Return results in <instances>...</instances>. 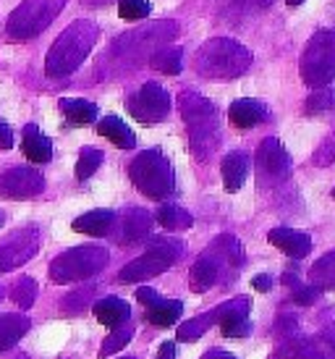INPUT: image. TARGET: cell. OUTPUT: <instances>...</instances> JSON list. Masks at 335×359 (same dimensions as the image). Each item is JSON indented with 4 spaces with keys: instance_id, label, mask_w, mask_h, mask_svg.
<instances>
[{
    "instance_id": "cell-1",
    "label": "cell",
    "mask_w": 335,
    "mask_h": 359,
    "mask_svg": "<svg viewBox=\"0 0 335 359\" xmlns=\"http://www.w3.org/2000/svg\"><path fill=\"white\" fill-rule=\"evenodd\" d=\"M95 40H97V27L92 21L79 19L69 24L48 53V60H45L48 76H66L79 69L89 50L95 48Z\"/></svg>"
},
{
    "instance_id": "cell-2",
    "label": "cell",
    "mask_w": 335,
    "mask_h": 359,
    "mask_svg": "<svg viewBox=\"0 0 335 359\" xmlns=\"http://www.w3.org/2000/svg\"><path fill=\"white\" fill-rule=\"evenodd\" d=\"M181 116L186 121L191 152L199 160H207L220 142V123H217L215 105L197 92H184L181 95Z\"/></svg>"
},
{
    "instance_id": "cell-3",
    "label": "cell",
    "mask_w": 335,
    "mask_h": 359,
    "mask_svg": "<svg viewBox=\"0 0 335 359\" xmlns=\"http://www.w3.org/2000/svg\"><path fill=\"white\" fill-rule=\"evenodd\" d=\"M252 66V53L228 37L205 42L197 53V71L205 79H236Z\"/></svg>"
},
{
    "instance_id": "cell-4",
    "label": "cell",
    "mask_w": 335,
    "mask_h": 359,
    "mask_svg": "<svg viewBox=\"0 0 335 359\" xmlns=\"http://www.w3.org/2000/svg\"><path fill=\"white\" fill-rule=\"evenodd\" d=\"M128 179L149 200H168L176 191L170 160L160 150H144L128 163Z\"/></svg>"
},
{
    "instance_id": "cell-5",
    "label": "cell",
    "mask_w": 335,
    "mask_h": 359,
    "mask_svg": "<svg viewBox=\"0 0 335 359\" xmlns=\"http://www.w3.org/2000/svg\"><path fill=\"white\" fill-rule=\"evenodd\" d=\"M184 241L173 239V236H158V239H149L147 252L142 255L139 259L123 265L118 273L121 283H142V280H149L165 273L176 265L181 255H184Z\"/></svg>"
},
{
    "instance_id": "cell-6",
    "label": "cell",
    "mask_w": 335,
    "mask_h": 359,
    "mask_svg": "<svg viewBox=\"0 0 335 359\" xmlns=\"http://www.w3.org/2000/svg\"><path fill=\"white\" fill-rule=\"evenodd\" d=\"M108 265V250L97 244L74 247L50 262V280L53 283H76V280L95 278Z\"/></svg>"
},
{
    "instance_id": "cell-7",
    "label": "cell",
    "mask_w": 335,
    "mask_h": 359,
    "mask_svg": "<svg viewBox=\"0 0 335 359\" xmlns=\"http://www.w3.org/2000/svg\"><path fill=\"white\" fill-rule=\"evenodd\" d=\"M66 6V0H24L19 8L11 13L6 37L13 42H24L37 37L48 29L53 19Z\"/></svg>"
},
{
    "instance_id": "cell-8",
    "label": "cell",
    "mask_w": 335,
    "mask_h": 359,
    "mask_svg": "<svg viewBox=\"0 0 335 359\" xmlns=\"http://www.w3.org/2000/svg\"><path fill=\"white\" fill-rule=\"evenodd\" d=\"M301 79L312 90H322L335 79V32H317L301 55Z\"/></svg>"
},
{
    "instance_id": "cell-9",
    "label": "cell",
    "mask_w": 335,
    "mask_h": 359,
    "mask_svg": "<svg viewBox=\"0 0 335 359\" xmlns=\"http://www.w3.org/2000/svg\"><path fill=\"white\" fill-rule=\"evenodd\" d=\"M126 108L139 123H158L165 121L170 113V95L158 81H147L142 90H137V95L128 97Z\"/></svg>"
},
{
    "instance_id": "cell-10",
    "label": "cell",
    "mask_w": 335,
    "mask_h": 359,
    "mask_svg": "<svg viewBox=\"0 0 335 359\" xmlns=\"http://www.w3.org/2000/svg\"><path fill=\"white\" fill-rule=\"evenodd\" d=\"M40 250V231L37 226H27V229L13 231L11 236L0 241V273L24 265L29 257H34Z\"/></svg>"
},
{
    "instance_id": "cell-11",
    "label": "cell",
    "mask_w": 335,
    "mask_h": 359,
    "mask_svg": "<svg viewBox=\"0 0 335 359\" xmlns=\"http://www.w3.org/2000/svg\"><path fill=\"white\" fill-rule=\"evenodd\" d=\"M257 173H259V187L278 184L291 176V158L275 137H270L257 147Z\"/></svg>"
},
{
    "instance_id": "cell-12",
    "label": "cell",
    "mask_w": 335,
    "mask_h": 359,
    "mask_svg": "<svg viewBox=\"0 0 335 359\" xmlns=\"http://www.w3.org/2000/svg\"><path fill=\"white\" fill-rule=\"evenodd\" d=\"M45 191V176L34 168H11L0 176V197L29 200Z\"/></svg>"
},
{
    "instance_id": "cell-13",
    "label": "cell",
    "mask_w": 335,
    "mask_h": 359,
    "mask_svg": "<svg viewBox=\"0 0 335 359\" xmlns=\"http://www.w3.org/2000/svg\"><path fill=\"white\" fill-rule=\"evenodd\" d=\"M249 309H252V302L247 297L231 299L215 309V318H217L215 323L220 325L223 336H228V339H247L249 333H252Z\"/></svg>"
},
{
    "instance_id": "cell-14",
    "label": "cell",
    "mask_w": 335,
    "mask_h": 359,
    "mask_svg": "<svg viewBox=\"0 0 335 359\" xmlns=\"http://www.w3.org/2000/svg\"><path fill=\"white\" fill-rule=\"evenodd\" d=\"M152 215L142 208H128L123 215H116V226H118V241L121 244H134V241H142L149 236L152 231ZM113 226V229H116Z\"/></svg>"
},
{
    "instance_id": "cell-15",
    "label": "cell",
    "mask_w": 335,
    "mask_h": 359,
    "mask_svg": "<svg viewBox=\"0 0 335 359\" xmlns=\"http://www.w3.org/2000/svg\"><path fill=\"white\" fill-rule=\"evenodd\" d=\"M270 244L278 247V250L288 255L294 259H301L312 252V236L304 233V231H294V229H273L270 231Z\"/></svg>"
},
{
    "instance_id": "cell-16",
    "label": "cell",
    "mask_w": 335,
    "mask_h": 359,
    "mask_svg": "<svg viewBox=\"0 0 335 359\" xmlns=\"http://www.w3.org/2000/svg\"><path fill=\"white\" fill-rule=\"evenodd\" d=\"M228 118H231V123H233L236 129H254L257 123H262V121L270 118V113H267V105H262L259 100L244 97V100L231 102Z\"/></svg>"
},
{
    "instance_id": "cell-17",
    "label": "cell",
    "mask_w": 335,
    "mask_h": 359,
    "mask_svg": "<svg viewBox=\"0 0 335 359\" xmlns=\"http://www.w3.org/2000/svg\"><path fill=\"white\" fill-rule=\"evenodd\" d=\"M95 309V318L102 323V325H108V328H123V323L131 318V307H128V302L118 299V297H105V299H100L92 304Z\"/></svg>"
},
{
    "instance_id": "cell-18",
    "label": "cell",
    "mask_w": 335,
    "mask_h": 359,
    "mask_svg": "<svg viewBox=\"0 0 335 359\" xmlns=\"http://www.w3.org/2000/svg\"><path fill=\"white\" fill-rule=\"evenodd\" d=\"M116 226V212L113 210H89L84 215L74 220V231L76 233H87V236H105Z\"/></svg>"
},
{
    "instance_id": "cell-19",
    "label": "cell",
    "mask_w": 335,
    "mask_h": 359,
    "mask_svg": "<svg viewBox=\"0 0 335 359\" xmlns=\"http://www.w3.org/2000/svg\"><path fill=\"white\" fill-rule=\"evenodd\" d=\"M249 176V155L241 150L228 152L223 158V187L226 191H238Z\"/></svg>"
},
{
    "instance_id": "cell-20",
    "label": "cell",
    "mask_w": 335,
    "mask_h": 359,
    "mask_svg": "<svg viewBox=\"0 0 335 359\" xmlns=\"http://www.w3.org/2000/svg\"><path fill=\"white\" fill-rule=\"evenodd\" d=\"M97 134L100 137H105V140H110L116 147H121V150H134V147H137V137H134V131L128 129L118 116H105V118H100L97 121Z\"/></svg>"
},
{
    "instance_id": "cell-21",
    "label": "cell",
    "mask_w": 335,
    "mask_h": 359,
    "mask_svg": "<svg viewBox=\"0 0 335 359\" xmlns=\"http://www.w3.org/2000/svg\"><path fill=\"white\" fill-rule=\"evenodd\" d=\"M21 150L27 155L29 163H48L53 158V142L42 134L34 123L24 129V140H21Z\"/></svg>"
},
{
    "instance_id": "cell-22",
    "label": "cell",
    "mask_w": 335,
    "mask_h": 359,
    "mask_svg": "<svg viewBox=\"0 0 335 359\" xmlns=\"http://www.w3.org/2000/svg\"><path fill=\"white\" fill-rule=\"evenodd\" d=\"M29 328L32 320H27L24 315H0V354L24 339Z\"/></svg>"
},
{
    "instance_id": "cell-23",
    "label": "cell",
    "mask_w": 335,
    "mask_h": 359,
    "mask_svg": "<svg viewBox=\"0 0 335 359\" xmlns=\"http://www.w3.org/2000/svg\"><path fill=\"white\" fill-rule=\"evenodd\" d=\"M60 113L74 126H89L97 118V105L89 100H69L66 97V100H60Z\"/></svg>"
},
{
    "instance_id": "cell-24",
    "label": "cell",
    "mask_w": 335,
    "mask_h": 359,
    "mask_svg": "<svg viewBox=\"0 0 335 359\" xmlns=\"http://www.w3.org/2000/svg\"><path fill=\"white\" fill-rule=\"evenodd\" d=\"M155 220H158L165 231H186L194 226V218H191L184 208H178V205H163V208L158 210Z\"/></svg>"
},
{
    "instance_id": "cell-25",
    "label": "cell",
    "mask_w": 335,
    "mask_h": 359,
    "mask_svg": "<svg viewBox=\"0 0 335 359\" xmlns=\"http://www.w3.org/2000/svg\"><path fill=\"white\" fill-rule=\"evenodd\" d=\"M149 66L152 69L163 71V74H181L184 69V50L181 48H158L149 58Z\"/></svg>"
},
{
    "instance_id": "cell-26",
    "label": "cell",
    "mask_w": 335,
    "mask_h": 359,
    "mask_svg": "<svg viewBox=\"0 0 335 359\" xmlns=\"http://www.w3.org/2000/svg\"><path fill=\"white\" fill-rule=\"evenodd\" d=\"M181 312H184V304L178 299H163L158 307H152L147 312V320L155 325V328H170V325H176V320L181 318Z\"/></svg>"
},
{
    "instance_id": "cell-27",
    "label": "cell",
    "mask_w": 335,
    "mask_h": 359,
    "mask_svg": "<svg viewBox=\"0 0 335 359\" xmlns=\"http://www.w3.org/2000/svg\"><path fill=\"white\" fill-rule=\"evenodd\" d=\"M309 278L315 280V286L320 291L335 289V250L330 255H325L322 259H317L312 270H309Z\"/></svg>"
},
{
    "instance_id": "cell-28",
    "label": "cell",
    "mask_w": 335,
    "mask_h": 359,
    "mask_svg": "<svg viewBox=\"0 0 335 359\" xmlns=\"http://www.w3.org/2000/svg\"><path fill=\"white\" fill-rule=\"evenodd\" d=\"M102 160H105L102 150H97V147H81L79 160H76V179L87 181L102 165Z\"/></svg>"
},
{
    "instance_id": "cell-29",
    "label": "cell",
    "mask_w": 335,
    "mask_h": 359,
    "mask_svg": "<svg viewBox=\"0 0 335 359\" xmlns=\"http://www.w3.org/2000/svg\"><path fill=\"white\" fill-rule=\"evenodd\" d=\"M215 323V309L212 312H205L194 320H186L181 328H178V341H197L202 333H207V328Z\"/></svg>"
},
{
    "instance_id": "cell-30",
    "label": "cell",
    "mask_w": 335,
    "mask_h": 359,
    "mask_svg": "<svg viewBox=\"0 0 335 359\" xmlns=\"http://www.w3.org/2000/svg\"><path fill=\"white\" fill-rule=\"evenodd\" d=\"M149 13H152V3L149 0H118V16L123 21L147 19Z\"/></svg>"
},
{
    "instance_id": "cell-31",
    "label": "cell",
    "mask_w": 335,
    "mask_h": 359,
    "mask_svg": "<svg viewBox=\"0 0 335 359\" xmlns=\"http://www.w3.org/2000/svg\"><path fill=\"white\" fill-rule=\"evenodd\" d=\"M34 297H37V283H34V278H21L16 283V289H13V299L19 302V307L21 309L32 307Z\"/></svg>"
},
{
    "instance_id": "cell-32",
    "label": "cell",
    "mask_w": 335,
    "mask_h": 359,
    "mask_svg": "<svg viewBox=\"0 0 335 359\" xmlns=\"http://www.w3.org/2000/svg\"><path fill=\"white\" fill-rule=\"evenodd\" d=\"M128 341H131V330L128 328H116V333H110L105 344H102V349H100V357H110V354H116L126 346Z\"/></svg>"
},
{
    "instance_id": "cell-33",
    "label": "cell",
    "mask_w": 335,
    "mask_h": 359,
    "mask_svg": "<svg viewBox=\"0 0 335 359\" xmlns=\"http://www.w3.org/2000/svg\"><path fill=\"white\" fill-rule=\"evenodd\" d=\"M333 102H335L333 92H330V90H317L315 95L306 100V110H309V113H320V110L333 108Z\"/></svg>"
},
{
    "instance_id": "cell-34",
    "label": "cell",
    "mask_w": 335,
    "mask_h": 359,
    "mask_svg": "<svg viewBox=\"0 0 335 359\" xmlns=\"http://www.w3.org/2000/svg\"><path fill=\"white\" fill-rule=\"evenodd\" d=\"M335 160V134L330 137V140H325V144L317 150V155H315V163L317 165H330Z\"/></svg>"
},
{
    "instance_id": "cell-35",
    "label": "cell",
    "mask_w": 335,
    "mask_h": 359,
    "mask_svg": "<svg viewBox=\"0 0 335 359\" xmlns=\"http://www.w3.org/2000/svg\"><path fill=\"white\" fill-rule=\"evenodd\" d=\"M137 302H142L144 307H158L160 302H163V297H160L155 289H147V286H142V289H137Z\"/></svg>"
},
{
    "instance_id": "cell-36",
    "label": "cell",
    "mask_w": 335,
    "mask_h": 359,
    "mask_svg": "<svg viewBox=\"0 0 335 359\" xmlns=\"http://www.w3.org/2000/svg\"><path fill=\"white\" fill-rule=\"evenodd\" d=\"M317 294H320V289L317 286H299V289L294 291V302L296 304H312V302L317 299Z\"/></svg>"
},
{
    "instance_id": "cell-37",
    "label": "cell",
    "mask_w": 335,
    "mask_h": 359,
    "mask_svg": "<svg viewBox=\"0 0 335 359\" xmlns=\"http://www.w3.org/2000/svg\"><path fill=\"white\" fill-rule=\"evenodd\" d=\"M13 147V131L6 121H0V150H11Z\"/></svg>"
},
{
    "instance_id": "cell-38",
    "label": "cell",
    "mask_w": 335,
    "mask_h": 359,
    "mask_svg": "<svg viewBox=\"0 0 335 359\" xmlns=\"http://www.w3.org/2000/svg\"><path fill=\"white\" fill-rule=\"evenodd\" d=\"M252 286H254L257 291H270L273 289V280H270V276H254Z\"/></svg>"
},
{
    "instance_id": "cell-39",
    "label": "cell",
    "mask_w": 335,
    "mask_h": 359,
    "mask_svg": "<svg viewBox=\"0 0 335 359\" xmlns=\"http://www.w3.org/2000/svg\"><path fill=\"white\" fill-rule=\"evenodd\" d=\"M158 359H176V344H173V341H165V344L160 346Z\"/></svg>"
},
{
    "instance_id": "cell-40",
    "label": "cell",
    "mask_w": 335,
    "mask_h": 359,
    "mask_svg": "<svg viewBox=\"0 0 335 359\" xmlns=\"http://www.w3.org/2000/svg\"><path fill=\"white\" fill-rule=\"evenodd\" d=\"M202 359H236L233 354H228V351H220V349H210L207 354Z\"/></svg>"
},
{
    "instance_id": "cell-41",
    "label": "cell",
    "mask_w": 335,
    "mask_h": 359,
    "mask_svg": "<svg viewBox=\"0 0 335 359\" xmlns=\"http://www.w3.org/2000/svg\"><path fill=\"white\" fill-rule=\"evenodd\" d=\"M81 3H87V6H105V3H113V0H81Z\"/></svg>"
},
{
    "instance_id": "cell-42",
    "label": "cell",
    "mask_w": 335,
    "mask_h": 359,
    "mask_svg": "<svg viewBox=\"0 0 335 359\" xmlns=\"http://www.w3.org/2000/svg\"><path fill=\"white\" fill-rule=\"evenodd\" d=\"M288 6H301V3H304V0H286Z\"/></svg>"
},
{
    "instance_id": "cell-43",
    "label": "cell",
    "mask_w": 335,
    "mask_h": 359,
    "mask_svg": "<svg viewBox=\"0 0 335 359\" xmlns=\"http://www.w3.org/2000/svg\"><path fill=\"white\" fill-rule=\"evenodd\" d=\"M3 223H6V215H3V210H0V226H3Z\"/></svg>"
},
{
    "instance_id": "cell-44",
    "label": "cell",
    "mask_w": 335,
    "mask_h": 359,
    "mask_svg": "<svg viewBox=\"0 0 335 359\" xmlns=\"http://www.w3.org/2000/svg\"><path fill=\"white\" fill-rule=\"evenodd\" d=\"M0 299H3V289H0Z\"/></svg>"
},
{
    "instance_id": "cell-45",
    "label": "cell",
    "mask_w": 335,
    "mask_h": 359,
    "mask_svg": "<svg viewBox=\"0 0 335 359\" xmlns=\"http://www.w3.org/2000/svg\"><path fill=\"white\" fill-rule=\"evenodd\" d=\"M333 197H335V189H333Z\"/></svg>"
},
{
    "instance_id": "cell-46",
    "label": "cell",
    "mask_w": 335,
    "mask_h": 359,
    "mask_svg": "<svg viewBox=\"0 0 335 359\" xmlns=\"http://www.w3.org/2000/svg\"><path fill=\"white\" fill-rule=\"evenodd\" d=\"M128 359H134V357H128Z\"/></svg>"
}]
</instances>
